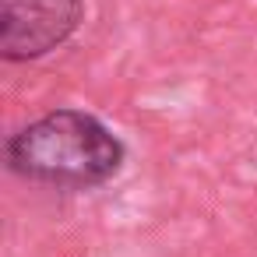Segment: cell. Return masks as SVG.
I'll return each instance as SVG.
<instances>
[{"label":"cell","mask_w":257,"mask_h":257,"mask_svg":"<svg viewBox=\"0 0 257 257\" xmlns=\"http://www.w3.org/2000/svg\"><path fill=\"white\" fill-rule=\"evenodd\" d=\"M81 22L85 0H0V60H39L60 50Z\"/></svg>","instance_id":"cell-2"},{"label":"cell","mask_w":257,"mask_h":257,"mask_svg":"<svg viewBox=\"0 0 257 257\" xmlns=\"http://www.w3.org/2000/svg\"><path fill=\"white\" fill-rule=\"evenodd\" d=\"M4 162L18 180L36 187L95 190L120 176L127 145L102 116L60 106L8 134Z\"/></svg>","instance_id":"cell-1"}]
</instances>
